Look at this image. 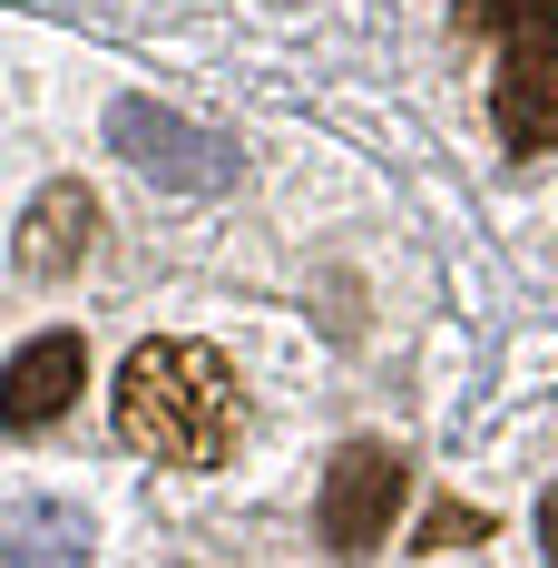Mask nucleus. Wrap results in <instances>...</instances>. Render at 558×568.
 I'll return each instance as SVG.
<instances>
[{
  "instance_id": "f257e3e1",
  "label": "nucleus",
  "mask_w": 558,
  "mask_h": 568,
  "mask_svg": "<svg viewBox=\"0 0 558 568\" xmlns=\"http://www.w3.org/2000/svg\"><path fill=\"white\" fill-rule=\"evenodd\" d=\"M118 432L138 452L176 460V470H216L245 442V393H235L225 353L158 334V343H138L128 373H118Z\"/></svg>"
},
{
  "instance_id": "f03ea898",
  "label": "nucleus",
  "mask_w": 558,
  "mask_h": 568,
  "mask_svg": "<svg viewBox=\"0 0 558 568\" xmlns=\"http://www.w3.org/2000/svg\"><path fill=\"white\" fill-rule=\"evenodd\" d=\"M460 40H500L490 118L519 158L558 148V0H450Z\"/></svg>"
},
{
  "instance_id": "7ed1b4c3",
  "label": "nucleus",
  "mask_w": 558,
  "mask_h": 568,
  "mask_svg": "<svg viewBox=\"0 0 558 568\" xmlns=\"http://www.w3.org/2000/svg\"><path fill=\"white\" fill-rule=\"evenodd\" d=\"M109 138H118V158L148 176V186H168V196H225L235 186V138L158 109V99H118Z\"/></svg>"
},
{
  "instance_id": "20e7f679",
  "label": "nucleus",
  "mask_w": 558,
  "mask_h": 568,
  "mask_svg": "<svg viewBox=\"0 0 558 568\" xmlns=\"http://www.w3.org/2000/svg\"><path fill=\"white\" fill-rule=\"evenodd\" d=\"M402 490H412V470H402L392 442H343L334 470H324V539H334L343 559L383 549L392 519H402Z\"/></svg>"
},
{
  "instance_id": "39448f33",
  "label": "nucleus",
  "mask_w": 558,
  "mask_h": 568,
  "mask_svg": "<svg viewBox=\"0 0 558 568\" xmlns=\"http://www.w3.org/2000/svg\"><path fill=\"white\" fill-rule=\"evenodd\" d=\"M99 245V196L89 186H50L30 216H20V275H79V255Z\"/></svg>"
},
{
  "instance_id": "423d86ee",
  "label": "nucleus",
  "mask_w": 558,
  "mask_h": 568,
  "mask_svg": "<svg viewBox=\"0 0 558 568\" xmlns=\"http://www.w3.org/2000/svg\"><path fill=\"white\" fill-rule=\"evenodd\" d=\"M79 373H89L79 334H40L20 363H10V383H0V412H10L20 432H40V422H59V412L79 402Z\"/></svg>"
},
{
  "instance_id": "0eeeda50",
  "label": "nucleus",
  "mask_w": 558,
  "mask_h": 568,
  "mask_svg": "<svg viewBox=\"0 0 558 568\" xmlns=\"http://www.w3.org/2000/svg\"><path fill=\"white\" fill-rule=\"evenodd\" d=\"M0 568H89V529L50 500H10L0 519Z\"/></svg>"
},
{
  "instance_id": "6e6552de",
  "label": "nucleus",
  "mask_w": 558,
  "mask_h": 568,
  "mask_svg": "<svg viewBox=\"0 0 558 568\" xmlns=\"http://www.w3.org/2000/svg\"><path fill=\"white\" fill-rule=\"evenodd\" d=\"M480 529H490V519L470 510V500H442V510L422 519V549H460V539H480Z\"/></svg>"
},
{
  "instance_id": "1a4fd4ad",
  "label": "nucleus",
  "mask_w": 558,
  "mask_h": 568,
  "mask_svg": "<svg viewBox=\"0 0 558 568\" xmlns=\"http://www.w3.org/2000/svg\"><path fill=\"white\" fill-rule=\"evenodd\" d=\"M539 549H549V568H558V490L539 500Z\"/></svg>"
}]
</instances>
